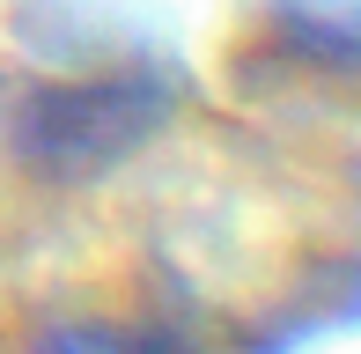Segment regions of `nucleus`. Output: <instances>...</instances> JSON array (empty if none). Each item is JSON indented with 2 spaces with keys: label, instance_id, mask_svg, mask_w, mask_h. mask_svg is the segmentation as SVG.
Wrapping results in <instances>:
<instances>
[{
  "label": "nucleus",
  "instance_id": "1",
  "mask_svg": "<svg viewBox=\"0 0 361 354\" xmlns=\"http://www.w3.org/2000/svg\"><path fill=\"white\" fill-rule=\"evenodd\" d=\"M155 126H162L155 82H133V74L59 82V89H37L15 111V148L44 177H89V170H111L118 155H133Z\"/></svg>",
  "mask_w": 361,
  "mask_h": 354
},
{
  "label": "nucleus",
  "instance_id": "2",
  "mask_svg": "<svg viewBox=\"0 0 361 354\" xmlns=\"http://www.w3.org/2000/svg\"><path fill=\"white\" fill-rule=\"evenodd\" d=\"M30 354H185L170 332L155 325H111V317H74V325L37 332Z\"/></svg>",
  "mask_w": 361,
  "mask_h": 354
}]
</instances>
